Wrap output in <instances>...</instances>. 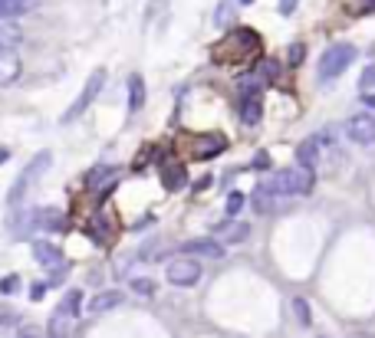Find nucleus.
<instances>
[{
    "instance_id": "nucleus-34",
    "label": "nucleus",
    "mask_w": 375,
    "mask_h": 338,
    "mask_svg": "<svg viewBox=\"0 0 375 338\" xmlns=\"http://www.w3.org/2000/svg\"><path fill=\"white\" fill-rule=\"evenodd\" d=\"M43 292H47V282H40V286H33V289H30V296H33V299H40Z\"/></svg>"
},
{
    "instance_id": "nucleus-22",
    "label": "nucleus",
    "mask_w": 375,
    "mask_h": 338,
    "mask_svg": "<svg viewBox=\"0 0 375 338\" xmlns=\"http://www.w3.org/2000/svg\"><path fill=\"white\" fill-rule=\"evenodd\" d=\"M231 20H234V0H221L218 10H214V23H218V27H227Z\"/></svg>"
},
{
    "instance_id": "nucleus-4",
    "label": "nucleus",
    "mask_w": 375,
    "mask_h": 338,
    "mask_svg": "<svg viewBox=\"0 0 375 338\" xmlns=\"http://www.w3.org/2000/svg\"><path fill=\"white\" fill-rule=\"evenodd\" d=\"M49 164H53V155H49V151H40L37 158H33V161L27 164V171H23V174H20V178L13 181V188H10V194H7L10 204L17 207L20 200H23V194H27V191L33 188V184H37L40 178H43V171H47Z\"/></svg>"
},
{
    "instance_id": "nucleus-2",
    "label": "nucleus",
    "mask_w": 375,
    "mask_h": 338,
    "mask_svg": "<svg viewBox=\"0 0 375 338\" xmlns=\"http://www.w3.org/2000/svg\"><path fill=\"white\" fill-rule=\"evenodd\" d=\"M352 59H356V47H352V43H333V47H326V53L319 56V79H323V83L339 79V76L352 66Z\"/></svg>"
},
{
    "instance_id": "nucleus-17",
    "label": "nucleus",
    "mask_w": 375,
    "mask_h": 338,
    "mask_svg": "<svg viewBox=\"0 0 375 338\" xmlns=\"http://www.w3.org/2000/svg\"><path fill=\"white\" fill-rule=\"evenodd\" d=\"M69 332H73V315H66V312H53V319H49V329H47V338H69Z\"/></svg>"
},
{
    "instance_id": "nucleus-7",
    "label": "nucleus",
    "mask_w": 375,
    "mask_h": 338,
    "mask_svg": "<svg viewBox=\"0 0 375 338\" xmlns=\"http://www.w3.org/2000/svg\"><path fill=\"white\" fill-rule=\"evenodd\" d=\"M165 276H168V282H172V286L188 289V286H198V279H201V263H198L194 256H178V260H172V263H168Z\"/></svg>"
},
{
    "instance_id": "nucleus-10",
    "label": "nucleus",
    "mask_w": 375,
    "mask_h": 338,
    "mask_svg": "<svg viewBox=\"0 0 375 338\" xmlns=\"http://www.w3.org/2000/svg\"><path fill=\"white\" fill-rule=\"evenodd\" d=\"M33 260H37L40 266H47V270H59V266H66L63 250H59L56 243H49V240H40V243L33 246Z\"/></svg>"
},
{
    "instance_id": "nucleus-27",
    "label": "nucleus",
    "mask_w": 375,
    "mask_h": 338,
    "mask_svg": "<svg viewBox=\"0 0 375 338\" xmlns=\"http://www.w3.org/2000/svg\"><path fill=\"white\" fill-rule=\"evenodd\" d=\"M132 289L138 296H155V282L152 279H132Z\"/></svg>"
},
{
    "instance_id": "nucleus-14",
    "label": "nucleus",
    "mask_w": 375,
    "mask_h": 338,
    "mask_svg": "<svg viewBox=\"0 0 375 338\" xmlns=\"http://www.w3.org/2000/svg\"><path fill=\"white\" fill-rule=\"evenodd\" d=\"M162 184L168 191H181L184 184H188V171H184V164H178V161H168L162 168Z\"/></svg>"
},
{
    "instance_id": "nucleus-11",
    "label": "nucleus",
    "mask_w": 375,
    "mask_h": 338,
    "mask_svg": "<svg viewBox=\"0 0 375 338\" xmlns=\"http://www.w3.org/2000/svg\"><path fill=\"white\" fill-rule=\"evenodd\" d=\"M125 302V296L119 289H106V292H99V296H93V302H89V315H102V312H112L119 309Z\"/></svg>"
},
{
    "instance_id": "nucleus-13",
    "label": "nucleus",
    "mask_w": 375,
    "mask_h": 338,
    "mask_svg": "<svg viewBox=\"0 0 375 338\" xmlns=\"http://www.w3.org/2000/svg\"><path fill=\"white\" fill-rule=\"evenodd\" d=\"M214 234L221 236V243H241L250 236V224H237V220H227V224H218Z\"/></svg>"
},
{
    "instance_id": "nucleus-20",
    "label": "nucleus",
    "mask_w": 375,
    "mask_h": 338,
    "mask_svg": "<svg viewBox=\"0 0 375 338\" xmlns=\"http://www.w3.org/2000/svg\"><path fill=\"white\" fill-rule=\"evenodd\" d=\"M30 7H33V0H0V20L23 17Z\"/></svg>"
},
{
    "instance_id": "nucleus-36",
    "label": "nucleus",
    "mask_w": 375,
    "mask_h": 338,
    "mask_svg": "<svg viewBox=\"0 0 375 338\" xmlns=\"http://www.w3.org/2000/svg\"><path fill=\"white\" fill-rule=\"evenodd\" d=\"M7 158H10V151H7V148H0V164H4Z\"/></svg>"
},
{
    "instance_id": "nucleus-32",
    "label": "nucleus",
    "mask_w": 375,
    "mask_h": 338,
    "mask_svg": "<svg viewBox=\"0 0 375 338\" xmlns=\"http://www.w3.org/2000/svg\"><path fill=\"white\" fill-rule=\"evenodd\" d=\"M359 13H375V0H359Z\"/></svg>"
},
{
    "instance_id": "nucleus-26",
    "label": "nucleus",
    "mask_w": 375,
    "mask_h": 338,
    "mask_svg": "<svg viewBox=\"0 0 375 338\" xmlns=\"http://www.w3.org/2000/svg\"><path fill=\"white\" fill-rule=\"evenodd\" d=\"M359 89H362V92L375 89V63H372V66H366V73H362V79H359Z\"/></svg>"
},
{
    "instance_id": "nucleus-29",
    "label": "nucleus",
    "mask_w": 375,
    "mask_h": 338,
    "mask_svg": "<svg viewBox=\"0 0 375 338\" xmlns=\"http://www.w3.org/2000/svg\"><path fill=\"white\" fill-rule=\"evenodd\" d=\"M17 338H43V335H40L37 325H20V329H17Z\"/></svg>"
},
{
    "instance_id": "nucleus-3",
    "label": "nucleus",
    "mask_w": 375,
    "mask_h": 338,
    "mask_svg": "<svg viewBox=\"0 0 375 338\" xmlns=\"http://www.w3.org/2000/svg\"><path fill=\"white\" fill-rule=\"evenodd\" d=\"M273 194H283V198H299V194H309L313 191V171L309 168H287V171H277L273 181H267Z\"/></svg>"
},
{
    "instance_id": "nucleus-23",
    "label": "nucleus",
    "mask_w": 375,
    "mask_h": 338,
    "mask_svg": "<svg viewBox=\"0 0 375 338\" xmlns=\"http://www.w3.org/2000/svg\"><path fill=\"white\" fill-rule=\"evenodd\" d=\"M303 56H306V47H303V43H293V47H290V53H287V66H299V63H303Z\"/></svg>"
},
{
    "instance_id": "nucleus-21",
    "label": "nucleus",
    "mask_w": 375,
    "mask_h": 338,
    "mask_svg": "<svg viewBox=\"0 0 375 338\" xmlns=\"http://www.w3.org/2000/svg\"><path fill=\"white\" fill-rule=\"evenodd\" d=\"M56 309H59V312H66V315H73V319H76L79 309H83V292H79V289H69L66 296H63V302H59Z\"/></svg>"
},
{
    "instance_id": "nucleus-37",
    "label": "nucleus",
    "mask_w": 375,
    "mask_h": 338,
    "mask_svg": "<svg viewBox=\"0 0 375 338\" xmlns=\"http://www.w3.org/2000/svg\"><path fill=\"white\" fill-rule=\"evenodd\" d=\"M241 4H244V7H250V4H254V0H241Z\"/></svg>"
},
{
    "instance_id": "nucleus-28",
    "label": "nucleus",
    "mask_w": 375,
    "mask_h": 338,
    "mask_svg": "<svg viewBox=\"0 0 375 338\" xmlns=\"http://www.w3.org/2000/svg\"><path fill=\"white\" fill-rule=\"evenodd\" d=\"M244 204H247V198H244V194H237V191H234V194H231V198H227V214H237V210H241V207Z\"/></svg>"
},
{
    "instance_id": "nucleus-5",
    "label": "nucleus",
    "mask_w": 375,
    "mask_h": 338,
    "mask_svg": "<svg viewBox=\"0 0 375 338\" xmlns=\"http://www.w3.org/2000/svg\"><path fill=\"white\" fill-rule=\"evenodd\" d=\"M263 119V95H260V79H244L241 83V122L244 125H254Z\"/></svg>"
},
{
    "instance_id": "nucleus-6",
    "label": "nucleus",
    "mask_w": 375,
    "mask_h": 338,
    "mask_svg": "<svg viewBox=\"0 0 375 338\" xmlns=\"http://www.w3.org/2000/svg\"><path fill=\"white\" fill-rule=\"evenodd\" d=\"M102 85H106V69H93L86 79V85H83V92H79V99L66 109V115H63V122H73V119H79V115L86 112L89 105L96 102V95L102 92Z\"/></svg>"
},
{
    "instance_id": "nucleus-8",
    "label": "nucleus",
    "mask_w": 375,
    "mask_h": 338,
    "mask_svg": "<svg viewBox=\"0 0 375 338\" xmlns=\"http://www.w3.org/2000/svg\"><path fill=\"white\" fill-rule=\"evenodd\" d=\"M346 135L356 145H362V148H369V145H375V115L372 112H359L349 119L346 125Z\"/></svg>"
},
{
    "instance_id": "nucleus-12",
    "label": "nucleus",
    "mask_w": 375,
    "mask_h": 338,
    "mask_svg": "<svg viewBox=\"0 0 375 338\" xmlns=\"http://www.w3.org/2000/svg\"><path fill=\"white\" fill-rule=\"evenodd\" d=\"M181 250H184V253H191V256H224V243H221V240H214V236L188 240Z\"/></svg>"
},
{
    "instance_id": "nucleus-15",
    "label": "nucleus",
    "mask_w": 375,
    "mask_h": 338,
    "mask_svg": "<svg viewBox=\"0 0 375 338\" xmlns=\"http://www.w3.org/2000/svg\"><path fill=\"white\" fill-rule=\"evenodd\" d=\"M297 164H299V168L316 171V164H319V138L299 141V148H297Z\"/></svg>"
},
{
    "instance_id": "nucleus-35",
    "label": "nucleus",
    "mask_w": 375,
    "mask_h": 338,
    "mask_svg": "<svg viewBox=\"0 0 375 338\" xmlns=\"http://www.w3.org/2000/svg\"><path fill=\"white\" fill-rule=\"evenodd\" d=\"M349 338H375V335H372V332H352Z\"/></svg>"
},
{
    "instance_id": "nucleus-31",
    "label": "nucleus",
    "mask_w": 375,
    "mask_h": 338,
    "mask_svg": "<svg viewBox=\"0 0 375 338\" xmlns=\"http://www.w3.org/2000/svg\"><path fill=\"white\" fill-rule=\"evenodd\" d=\"M293 10H297V0H280V13H283V17H290Z\"/></svg>"
},
{
    "instance_id": "nucleus-25",
    "label": "nucleus",
    "mask_w": 375,
    "mask_h": 338,
    "mask_svg": "<svg viewBox=\"0 0 375 338\" xmlns=\"http://www.w3.org/2000/svg\"><path fill=\"white\" fill-rule=\"evenodd\" d=\"M102 181H112V168H96L89 174V184H93V188H99Z\"/></svg>"
},
{
    "instance_id": "nucleus-33",
    "label": "nucleus",
    "mask_w": 375,
    "mask_h": 338,
    "mask_svg": "<svg viewBox=\"0 0 375 338\" xmlns=\"http://www.w3.org/2000/svg\"><path fill=\"white\" fill-rule=\"evenodd\" d=\"M362 102H366L369 109H372V112H375V92H372V89H369V92H362Z\"/></svg>"
},
{
    "instance_id": "nucleus-16",
    "label": "nucleus",
    "mask_w": 375,
    "mask_h": 338,
    "mask_svg": "<svg viewBox=\"0 0 375 338\" xmlns=\"http://www.w3.org/2000/svg\"><path fill=\"white\" fill-rule=\"evenodd\" d=\"M273 198H277L273 188L263 181V184H257V188L250 191V207H254L257 214H270V210H273Z\"/></svg>"
},
{
    "instance_id": "nucleus-1",
    "label": "nucleus",
    "mask_w": 375,
    "mask_h": 338,
    "mask_svg": "<svg viewBox=\"0 0 375 338\" xmlns=\"http://www.w3.org/2000/svg\"><path fill=\"white\" fill-rule=\"evenodd\" d=\"M257 53H260V37L257 33H254V30H234V33H227V37L221 40V47H218L214 56L221 59V63L241 66V63H247V59L257 56Z\"/></svg>"
},
{
    "instance_id": "nucleus-19",
    "label": "nucleus",
    "mask_w": 375,
    "mask_h": 338,
    "mask_svg": "<svg viewBox=\"0 0 375 338\" xmlns=\"http://www.w3.org/2000/svg\"><path fill=\"white\" fill-rule=\"evenodd\" d=\"M33 227L37 230H59L63 227V214L59 210H33Z\"/></svg>"
},
{
    "instance_id": "nucleus-9",
    "label": "nucleus",
    "mask_w": 375,
    "mask_h": 338,
    "mask_svg": "<svg viewBox=\"0 0 375 338\" xmlns=\"http://www.w3.org/2000/svg\"><path fill=\"white\" fill-rule=\"evenodd\" d=\"M227 148L224 135H194L191 138V158L194 161H211Z\"/></svg>"
},
{
    "instance_id": "nucleus-30",
    "label": "nucleus",
    "mask_w": 375,
    "mask_h": 338,
    "mask_svg": "<svg viewBox=\"0 0 375 338\" xmlns=\"http://www.w3.org/2000/svg\"><path fill=\"white\" fill-rule=\"evenodd\" d=\"M17 286H20V279H17V276H7V279L0 282V292H13Z\"/></svg>"
},
{
    "instance_id": "nucleus-24",
    "label": "nucleus",
    "mask_w": 375,
    "mask_h": 338,
    "mask_svg": "<svg viewBox=\"0 0 375 338\" xmlns=\"http://www.w3.org/2000/svg\"><path fill=\"white\" fill-rule=\"evenodd\" d=\"M293 312H297V319L303 322V325H309V302L306 299H299L297 296V299H293Z\"/></svg>"
},
{
    "instance_id": "nucleus-18",
    "label": "nucleus",
    "mask_w": 375,
    "mask_h": 338,
    "mask_svg": "<svg viewBox=\"0 0 375 338\" xmlns=\"http://www.w3.org/2000/svg\"><path fill=\"white\" fill-rule=\"evenodd\" d=\"M145 105V79L138 73L129 76V112H138Z\"/></svg>"
}]
</instances>
